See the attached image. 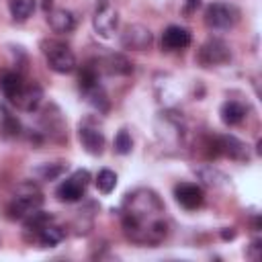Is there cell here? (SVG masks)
<instances>
[{"mask_svg": "<svg viewBox=\"0 0 262 262\" xmlns=\"http://www.w3.org/2000/svg\"><path fill=\"white\" fill-rule=\"evenodd\" d=\"M121 219L125 235L139 246H158L168 235L164 203L149 188H137L125 196Z\"/></svg>", "mask_w": 262, "mask_h": 262, "instance_id": "6da1fadb", "label": "cell"}, {"mask_svg": "<svg viewBox=\"0 0 262 262\" xmlns=\"http://www.w3.org/2000/svg\"><path fill=\"white\" fill-rule=\"evenodd\" d=\"M41 205H43V192L39 190V186L33 182H20L6 207V213H8V219L23 221L27 215L41 209Z\"/></svg>", "mask_w": 262, "mask_h": 262, "instance_id": "7a4b0ae2", "label": "cell"}, {"mask_svg": "<svg viewBox=\"0 0 262 262\" xmlns=\"http://www.w3.org/2000/svg\"><path fill=\"white\" fill-rule=\"evenodd\" d=\"M41 51L45 55L47 66L57 72V74H70L76 70V55L70 49V45H66L59 39H45L41 43Z\"/></svg>", "mask_w": 262, "mask_h": 262, "instance_id": "3957f363", "label": "cell"}, {"mask_svg": "<svg viewBox=\"0 0 262 262\" xmlns=\"http://www.w3.org/2000/svg\"><path fill=\"white\" fill-rule=\"evenodd\" d=\"M239 20V10L225 2H213L205 8V25L213 31H227Z\"/></svg>", "mask_w": 262, "mask_h": 262, "instance_id": "277c9868", "label": "cell"}, {"mask_svg": "<svg viewBox=\"0 0 262 262\" xmlns=\"http://www.w3.org/2000/svg\"><path fill=\"white\" fill-rule=\"evenodd\" d=\"M88 182H90L88 170H76L70 178H66V180L57 186L55 194H57V199L63 201V203H78V201L86 194Z\"/></svg>", "mask_w": 262, "mask_h": 262, "instance_id": "5b68a950", "label": "cell"}, {"mask_svg": "<svg viewBox=\"0 0 262 262\" xmlns=\"http://www.w3.org/2000/svg\"><path fill=\"white\" fill-rule=\"evenodd\" d=\"M92 25H94V31L108 39L115 31H117V25H119V12L117 8L113 6L111 0H100L94 8V16H92Z\"/></svg>", "mask_w": 262, "mask_h": 262, "instance_id": "8992f818", "label": "cell"}, {"mask_svg": "<svg viewBox=\"0 0 262 262\" xmlns=\"http://www.w3.org/2000/svg\"><path fill=\"white\" fill-rule=\"evenodd\" d=\"M199 63L203 68H217V66H223L231 59V51H229V45L221 39H209L207 43L201 45L199 49Z\"/></svg>", "mask_w": 262, "mask_h": 262, "instance_id": "52a82bcc", "label": "cell"}, {"mask_svg": "<svg viewBox=\"0 0 262 262\" xmlns=\"http://www.w3.org/2000/svg\"><path fill=\"white\" fill-rule=\"evenodd\" d=\"M154 41V35L147 27L143 25H129L121 37V43L125 49H131V51H143L151 45Z\"/></svg>", "mask_w": 262, "mask_h": 262, "instance_id": "ba28073f", "label": "cell"}, {"mask_svg": "<svg viewBox=\"0 0 262 262\" xmlns=\"http://www.w3.org/2000/svg\"><path fill=\"white\" fill-rule=\"evenodd\" d=\"M41 100H43V88H41L37 82H25L23 88H20V92L14 96L12 104H14L16 108H20V111L33 113V111L39 108Z\"/></svg>", "mask_w": 262, "mask_h": 262, "instance_id": "9c48e42d", "label": "cell"}, {"mask_svg": "<svg viewBox=\"0 0 262 262\" xmlns=\"http://www.w3.org/2000/svg\"><path fill=\"white\" fill-rule=\"evenodd\" d=\"M174 196L178 201L180 207L188 209V211H194L203 205L205 201V192L199 184H192V182H180L174 186Z\"/></svg>", "mask_w": 262, "mask_h": 262, "instance_id": "30bf717a", "label": "cell"}, {"mask_svg": "<svg viewBox=\"0 0 262 262\" xmlns=\"http://www.w3.org/2000/svg\"><path fill=\"white\" fill-rule=\"evenodd\" d=\"M188 45H190V33L184 27L170 25L162 33V49L166 51H180V49H186Z\"/></svg>", "mask_w": 262, "mask_h": 262, "instance_id": "8fae6325", "label": "cell"}, {"mask_svg": "<svg viewBox=\"0 0 262 262\" xmlns=\"http://www.w3.org/2000/svg\"><path fill=\"white\" fill-rule=\"evenodd\" d=\"M78 139H80L82 147L92 156H100L102 149H104V135H102L100 129H96L92 125H80Z\"/></svg>", "mask_w": 262, "mask_h": 262, "instance_id": "7c38bea8", "label": "cell"}, {"mask_svg": "<svg viewBox=\"0 0 262 262\" xmlns=\"http://www.w3.org/2000/svg\"><path fill=\"white\" fill-rule=\"evenodd\" d=\"M47 23L55 33H70L76 29V16L66 8H51L47 12Z\"/></svg>", "mask_w": 262, "mask_h": 262, "instance_id": "4fadbf2b", "label": "cell"}, {"mask_svg": "<svg viewBox=\"0 0 262 262\" xmlns=\"http://www.w3.org/2000/svg\"><path fill=\"white\" fill-rule=\"evenodd\" d=\"M53 221V217L49 215V213H45V211H41V209H37V211H33L31 215H27L25 219H23V225H25V235H27V239H35L37 237V233L45 227V225H49Z\"/></svg>", "mask_w": 262, "mask_h": 262, "instance_id": "5bb4252c", "label": "cell"}, {"mask_svg": "<svg viewBox=\"0 0 262 262\" xmlns=\"http://www.w3.org/2000/svg\"><path fill=\"white\" fill-rule=\"evenodd\" d=\"M0 133L4 137H18L20 135V121L16 119V115L6 104H0Z\"/></svg>", "mask_w": 262, "mask_h": 262, "instance_id": "9a60e30c", "label": "cell"}, {"mask_svg": "<svg viewBox=\"0 0 262 262\" xmlns=\"http://www.w3.org/2000/svg\"><path fill=\"white\" fill-rule=\"evenodd\" d=\"M23 84H25V80H23V76H20L18 72H4V74L0 76V90L4 92V96H6L10 102H12L14 96L20 92Z\"/></svg>", "mask_w": 262, "mask_h": 262, "instance_id": "2e32d148", "label": "cell"}, {"mask_svg": "<svg viewBox=\"0 0 262 262\" xmlns=\"http://www.w3.org/2000/svg\"><path fill=\"white\" fill-rule=\"evenodd\" d=\"M244 117H246V106L242 102H237V100L223 102V106H221V121L225 125H229V127L239 125L244 121Z\"/></svg>", "mask_w": 262, "mask_h": 262, "instance_id": "e0dca14e", "label": "cell"}, {"mask_svg": "<svg viewBox=\"0 0 262 262\" xmlns=\"http://www.w3.org/2000/svg\"><path fill=\"white\" fill-rule=\"evenodd\" d=\"M61 239H63V229H61V227H57L53 221H51L49 225H45V227L37 233V237H35V242H39L43 248L57 246Z\"/></svg>", "mask_w": 262, "mask_h": 262, "instance_id": "ac0fdd59", "label": "cell"}, {"mask_svg": "<svg viewBox=\"0 0 262 262\" xmlns=\"http://www.w3.org/2000/svg\"><path fill=\"white\" fill-rule=\"evenodd\" d=\"M8 8L16 23H25L35 10V0H8Z\"/></svg>", "mask_w": 262, "mask_h": 262, "instance_id": "d6986e66", "label": "cell"}, {"mask_svg": "<svg viewBox=\"0 0 262 262\" xmlns=\"http://www.w3.org/2000/svg\"><path fill=\"white\" fill-rule=\"evenodd\" d=\"M82 94L86 96V100H88L98 113H106V111H108V98H106V94H104V90H102L100 84H96V86H92V88H88V90H82Z\"/></svg>", "mask_w": 262, "mask_h": 262, "instance_id": "ffe728a7", "label": "cell"}, {"mask_svg": "<svg viewBox=\"0 0 262 262\" xmlns=\"http://www.w3.org/2000/svg\"><path fill=\"white\" fill-rule=\"evenodd\" d=\"M78 84H80V90H88V88H92V86L98 84V68L92 61H88L86 66H82L80 76H78Z\"/></svg>", "mask_w": 262, "mask_h": 262, "instance_id": "44dd1931", "label": "cell"}, {"mask_svg": "<svg viewBox=\"0 0 262 262\" xmlns=\"http://www.w3.org/2000/svg\"><path fill=\"white\" fill-rule=\"evenodd\" d=\"M66 170H68V164H63V162H55V164H43L41 168L35 170V174H37L39 178H43V180H55V178L63 176Z\"/></svg>", "mask_w": 262, "mask_h": 262, "instance_id": "7402d4cb", "label": "cell"}, {"mask_svg": "<svg viewBox=\"0 0 262 262\" xmlns=\"http://www.w3.org/2000/svg\"><path fill=\"white\" fill-rule=\"evenodd\" d=\"M104 66H106V70L111 74H123V76L133 70L131 61L127 57H123V55H108L106 61H104Z\"/></svg>", "mask_w": 262, "mask_h": 262, "instance_id": "603a6c76", "label": "cell"}, {"mask_svg": "<svg viewBox=\"0 0 262 262\" xmlns=\"http://www.w3.org/2000/svg\"><path fill=\"white\" fill-rule=\"evenodd\" d=\"M115 186H117V174H115L113 170L104 168V170H100V172L96 174V188H98L100 192L108 194V192L115 190Z\"/></svg>", "mask_w": 262, "mask_h": 262, "instance_id": "cb8c5ba5", "label": "cell"}, {"mask_svg": "<svg viewBox=\"0 0 262 262\" xmlns=\"http://www.w3.org/2000/svg\"><path fill=\"white\" fill-rule=\"evenodd\" d=\"M131 149H133V139L127 129H121L115 137V151L121 156H127V154H131Z\"/></svg>", "mask_w": 262, "mask_h": 262, "instance_id": "d4e9b609", "label": "cell"}, {"mask_svg": "<svg viewBox=\"0 0 262 262\" xmlns=\"http://www.w3.org/2000/svg\"><path fill=\"white\" fill-rule=\"evenodd\" d=\"M201 6V0H186L184 2V12H192V10H196Z\"/></svg>", "mask_w": 262, "mask_h": 262, "instance_id": "484cf974", "label": "cell"}, {"mask_svg": "<svg viewBox=\"0 0 262 262\" xmlns=\"http://www.w3.org/2000/svg\"><path fill=\"white\" fill-rule=\"evenodd\" d=\"M221 237H223V239H233V237H235V231H233V229H229V231L223 229V231H221Z\"/></svg>", "mask_w": 262, "mask_h": 262, "instance_id": "4316f807", "label": "cell"}]
</instances>
